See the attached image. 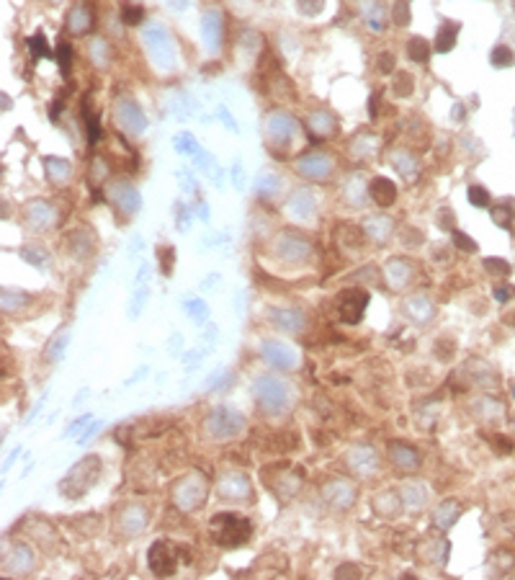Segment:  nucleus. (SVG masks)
Wrapping results in <instances>:
<instances>
[{
	"instance_id": "nucleus-1",
	"label": "nucleus",
	"mask_w": 515,
	"mask_h": 580,
	"mask_svg": "<svg viewBox=\"0 0 515 580\" xmlns=\"http://www.w3.org/2000/svg\"><path fill=\"white\" fill-rule=\"evenodd\" d=\"M253 392H255V403H258L263 415L286 413L294 403L292 384L286 382V379H281V377H273V374L261 377L253 384Z\"/></svg>"
},
{
	"instance_id": "nucleus-2",
	"label": "nucleus",
	"mask_w": 515,
	"mask_h": 580,
	"mask_svg": "<svg viewBox=\"0 0 515 580\" xmlns=\"http://www.w3.org/2000/svg\"><path fill=\"white\" fill-rule=\"evenodd\" d=\"M209 529H212V539L227 550L243 547L253 537V523L243 513H216L209 521Z\"/></svg>"
},
{
	"instance_id": "nucleus-3",
	"label": "nucleus",
	"mask_w": 515,
	"mask_h": 580,
	"mask_svg": "<svg viewBox=\"0 0 515 580\" xmlns=\"http://www.w3.org/2000/svg\"><path fill=\"white\" fill-rule=\"evenodd\" d=\"M98 472H101V459L98 457H85L80 459L72 470L68 472V477L59 482V492L65 498H83L90 485L98 480Z\"/></svg>"
},
{
	"instance_id": "nucleus-4",
	"label": "nucleus",
	"mask_w": 515,
	"mask_h": 580,
	"mask_svg": "<svg viewBox=\"0 0 515 580\" xmlns=\"http://www.w3.org/2000/svg\"><path fill=\"white\" fill-rule=\"evenodd\" d=\"M245 428L243 413H237L232 408H214L204 418V433L212 441H227Z\"/></svg>"
},
{
	"instance_id": "nucleus-5",
	"label": "nucleus",
	"mask_w": 515,
	"mask_h": 580,
	"mask_svg": "<svg viewBox=\"0 0 515 580\" xmlns=\"http://www.w3.org/2000/svg\"><path fill=\"white\" fill-rule=\"evenodd\" d=\"M206 492H209V488H206V480L201 474H185L175 482L173 501L181 511H196V508L204 506Z\"/></svg>"
},
{
	"instance_id": "nucleus-6",
	"label": "nucleus",
	"mask_w": 515,
	"mask_h": 580,
	"mask_svg": "<svg viewBox=\"0 0 515 580\" xmlns=\"http://www.w3.org/2000/svg\"><path fill=\"white\" fill-rule=\"evenodd\" d=\"M369 305V292L366 289H345L335 299V310L343 323L356 325L363 317V310Z\"/></svg>"
},
{
	"instance_id": "nucleus-7",
	"label": "nucleus",
	"mask_w": 515,
	"mask_h": 580,
	"mask_svg": "<svg viewBox=\"0 0 515 580\" xmlns=\"http://www.w3.org/2000/svg\"><path fill=\"white\" fill-rule=\"evenodd\" d=\"M261 354H263V359H265L273 369H279V372H289V369H294V366L299 364L296 351H294L292 346L283 343V341H273V338L271 341H263Z\"/></svg>"
},
{
	"instance_id": "nucleus-8",
	"label": "nucleus",
	"mask_w": 515,
	"mask_h": 580,
	"mask_svg": "<svg viewBox=\"0 0 515 580\" xmlns=\"http://www.w3.org/2000/svg\"><path fill=\"white\" fill-rule=\"evenodd\" d=\"M216 492L224 501H250L253 495V485L243 472H230L216 482Z\"/></svg>"
},
{
	"instance_id": "nucleus-9",
	"label": "nucleus",
	"mask_w": 515,
	"mask_h": 580,
	"mask_svg": "<svg viewBox=\"0 0 515 580\" xmlns=\"http://www.w3.org/2000/svg\"><path fill=\"white\" fill-rule=\"evenodd\" d=\"M147 557H150V570L155 572L157 578H170L178 570V560L173 557V550L168 541H155L147 552Z\"/></svg>"
},
{
	"instance_id": "nucleus-10",
	"label": "nucleus",
	"mask_w": 515,
	"mask_h": 580,
	"mask_svg": "<svg viewBox=\"0 0 515 580\" xmlns=\"http://www.w3.org/2000/svg\"><path fill=\"white\" fill-rule=\"evenodd\" d=\"M322 495L332 508H341V511H345L356 503V488L348 480H330L322 488Z\"/></svg>"
},
{
	"instance_id": "nucleus-11",
	"label": "nucleus",
	"mask_w": 515,
	"mask_h": 580,
	"mask_svg": "<svg viewBox=\"0 0 515 580\" xmlns=\"http://www.w3.org/2000/svg\"><path fill=\"white\" fill-rule=\"evenodd\" d=\"M271 323L286 333H301L307 325V317L301 310H294V307H271Z\"/></svg>"
},
{
	"instance_id": "nucleus-12",
	"label": "nucleus",
	"mask_w": 515,
	"mask_h": 580,
	"mask_svg": "<svg viewBox=\"0 0 515 580\" xmlns=\"http://www.w3.org/2000/svg\"><path fill=\"white\" fill-rule=\"evenodd\" d=\"M145 41H147V47H150V54L155 57L157 65L168 68V65L173 62V47H170V41H168L163 29H150L145 34Z\"/></svg>"
},
{
	"instance_id": "nucleus-13",
	"label": "nucleus",
	"mask_w": 515,
	"mask_h": 580,
	"mask_svg": "<svg viewBox=\"0 0 515 580\" xmlns=\"http://www.w3.org/2000/svg\"><path fill=\"white\" fill-rule=\"evenodd\" d=\"M387 452H389V459L394 462V467L402 470V472H415L420 467V454L412 446H407V443L392 441L387 446Z\"/></svg>"
},
{
	"instance_id": "nucleus-14",
	"label": "nucleus",
	"mask_w": 515,
	"mask_h": 580,
	"mask_svg": "<svg viewBox=\"0 0 515 580\" xmlns=\"http://www.w3.org/2000/svg\"><path fill=\"white\" fill-rule=\"evenodd\" d=\"M294 132H296V124H294L292 117H286V114H273V117L268 119V137H271V142H276V145H289L294 137Z\"/></svg>"
},
{
	"instance_id": "nucleus-15",
	"label": "nucleus",
	"mask_w": 515,
	"mask_h": 580,
	"mask_svg": "<svg viewBox=\"0 0 515 580\" xmlns=\"http://www.w3.org/2000/svg\"><path fill=\"white\" fill-rule=\"evenodd\" d=\"M348 462H350V467H353V472L363 474V477H371V474L376 472V467H379V457H376V452L369 449V446H359V449H353V452L348 454Z\"/></svg>"
},
{
	"instance_id": "nucleus-16",
	"label": "nucleus",
	"mask_w": 515,
	"mask_h": 580,
	"mask_svg": "<svg viewBox=\"0 0 515 580\" xmlns=\"http://www.w3.org/2000/svg\"><path fill=\"white\" fill-rule=\"evenodd\" d=\"M145 523H147V511L142 506H127L121 511V516H119V529H121L124 537L139 534V531L145 529Z\"/></svg>"
},
{
	"instance_id": "nucleus-17",
	"label": "nucleus",
	"mask_w": 515,
	"mask_h": 580,
	"mask_svg": "<svg viewBox=\"0 0 515 580\" xmlns=\"http://www.w3.org/2000/svg\"><path fill=\"white\" fill-rule=\"evenodd\" d=\"M371 197L381 209H387L397 201V186L389 178H374L371 181Z\"/></svg>"
},
{
	"instance_id": "nucleus-18",
	"label": "nucleus",
	"mask_w": 515,
	"mask_h": 580,
	"mask_svg": "<svg viewBox=\"0 0 515 580\" xmlns=\"http://www.w3.org/2000/svg\"><path fill=\"white\" fill-rule=\"evenodd\" d=\"M405 312H407V317H412L415 323H428L430 317L436 315V310H433V305H430L425 297H407L405 299Z\"/></svg>"
},
{
	"instance_id": "nucleus-19",
	"label": "nucleus",
	"mask_w": 515,
	"mask_h": 580,
	"mask_svg": "<svg viewBox=\"0 0 515 580\" xmlns=\"http://www.w3.org/2000/svg\"><path fill=\"white\" fill-rule=\"evenodd\" d=\"M402 506H405L402 495H394V492H379V495L374 498V511L379 513V516H384V519H394V516H399V513H402Z\"/></svg>"
},
{
	"instance_id": "nucleus-20",
	"label": "nucleus",
	"mask_w": 515,
	"mask_h": 580,
	"mask_svg": "<svg viewBox=\"0 0 515 580\" xmlns=\"http://www.w3.org/2000/svg\"><path fill=\"white\" fill-rule=\"evenodd\" d=\"M117 117L129 132H142V129H145V117H142V111H139L132 101H121Z\"/></svg>"
},
{
	"instance_id": "nucleus-21",
	"label": "nucleus",
	"mask_w": 515,
	"mask_h": 580,
	"mask_svg": "<svg viewBox=\"0 0 515 580\" xmlns=\"http://www.w3.org/2000/svg\"><path fill=\"white\" fill-rule=\"evenodd\" d=\"M296 170L304 173V176H310V178H325L327 173H330V160L325 158V155H310V158L299 160Z\"/></svg>"
},
{
	"instance_id": "nucleus-22",
	"label": "nucleus",
	"mask_w": 515,
	"mask_h": 580,
	"mask_svg": "<svg viewBox=\"0 0 515 580\" xmlns=\"http://www.w3.org/2000/svg\"><path fill=\"white\" fill-rule=\"evenodd\" d=\"M201 29H204V37H206L209 50H219V41H222V23H219V13H216V10L204 13Z\"/></svg>"
},
{
	"instance_id": "nucleus-23",
	"label": "nucleus",
	"mask_w": 515,
	"mask_h": 580,
	"mask_svg": "<svg viewBox=\"0 0 515 580\" xmlns=\"http://www.w3.org/2000/svg\"><path fill=\"white\" fill-rule=\"evenodd\" d=\"M458 26L456 21H443V26L438 29V37H436V52H441V54H446V52L454 50V44H456V37H458Z\"/></svg>"
},
{
	"instance_id": "nucleus-24",
	"label": "nucleus",
	"mask_w": 515,
	"mask_h": 580,
	"mask_svg": "<svg viewBox=\"0 0 515 580\" xmlns=\"http://www.w3.org/2000/svg\"><path fill=\"white\" fill-rule=\"evenodd\" d=\"M283 258H292V261H296V258H304L307 253H310V246L304 243V240H299V237L294 235H283L281 237V250H279Z\"/></svg>"
},
{
	"instance_id": "nucleus-25",
	"label": "nucleus",
	"mask_w": 515,
	"mask_h": 580,
	"mask_svg": "<svg viewBox=\"0 0 515 580\" xmlns=\"http://www.w3.org/2000/svg\"><path fill=\"white\" fill-rule=\"evenodd\" d=\"M458 513H461V506H458L456 501H446L443 506H438L436 508V526H441V529H448L451 523H456Z\"/></svg>"
},
{
	"instance_id": "nucleus-26",
	"label": "nucleus",
	"mask_w": 515,
	"mask_h": 580,
	"mask_svg": "<svg viewBox=\"0 0 515 580\" xmlns=\"http://www.w3.org/2000/svg\"><path fill=\"white\" fill-rule=\"evenodd\" d=\"M407 57L412 62H418V65H425L430 59V44L423 37H412L407 41Z\"/></svg>"
},
{
	"instance_id": "nucleus-27",
	"label": "nucleus",
	"mask_w": 515,
	"mask_h": 580,
	"mask_svg": "<svg viewBox=\"0 0 515 580\" xmlns=\"http://www.w3.org/2000/svg\"><path fill=\"white\" fill-rule=\"evenodd\" d=\"M402 501L407 503V506H412V508H418V506H423V503L428 501V495H425V488L423 485H418V482H407L405 488H402Z\"/></svg>"
},
{
	"instance_id": "nucleus-28",
	"label": "nucleus",
	"mask_w": 515,
	"mask_h": 580,
	"mask_svg": "<svg viewBox=\"0 0 515 580\" xmlns=\"http://www.w3.org/2000/svg\"><path fill=\"white\" fill-rule=\"evenodd\" d=\"M13 554H16V557L10 560V570L13 572H29L31 568H34V560H31L34 554H31L29 547H23V544H21V547L13 550Z\"/></svg>"
},
{
	"instance_id": "nucleus-29",
	"label": "nucleus",
	"mask_w": 515,
	"mask_h": 580,
	"mask_svg": "<svg viewBox=\"0 0 515 580\" xmlns=\"http://www.w3.org/2000/svg\"><path fill=\"white\" fill-rule=\"evenodd\" d=\"M387 276H389V284L394 286V289H399V286L407 281V263H402V261H389L387 263Z\"/></svg>"
},
{
	"instance_id": "nucleus-30",
	"label": "nucleus",
	"mask_w": 515,
	"mask_h": 580,
	"mask_svg": "<svg viewBox=\"0 0 515 580\" xmlns=\"http://www.w3.org/2000/svg\"><path fill=\"white\" fill-rule=\"evenodd\" d=\"M292 214H296L299 219H304V217L312 214V207H314V201H312V197L307 194V191H299V194H294L292 199Z\"/></svg>"
},
{
	"instance_id": "nucleus-31",
	"label": "nucleus",
	"mask_w": 515,
	"mask_h": 580,
	"mask_svg": "<svg viewBox=\"0 0 515 580\" xmlns=\"http://www.w3.org/2000/svg\"><path fill=\"white\" fill-rule=\"evenodd\" d=\"M29 302V294H19V292H10V289H3V310L6 312H13Z\"/></svg>"
},
{
	"instance_id": "nucleus-32",
	"label": "nucleus",
	"mask_w": 515,
	"mask_h": 580,
	"mask_svg": "<svg viewBox=\"0 0 515 580\" xmlns=\"http://www.w3.org/2000/svg\"><path fill=\"white\" fill-rule=\"evenodd\" d=\"M29 217L34 219V225H37V230H44V227L49 225V219H52V212H49L47 204H31Z\"/></svg>"
},
{
	"instance_id": "nucleus-33",
	"label": "nucleus",
	"mask_w": 515,
	"mask_h": 580,
	"mask_svg": "<svg viewBox=\"0 0 515 580\" xmlns=\"http://www.w3.org/2000/svg\"><path fill=\"white\" fill-rule=\"evenodd\" d=\"M489 59H492V65H495V68H510V65H513V50L505 47V44H500V47L492 50Z\"/></svg>"
},
{
	"instance_id": "nucleus-34",
	"label": "nucleus",
	"mask_w": 515,
	"mask_h": 580,
	"mask_svg": "<svg viewBox=\"0 0 515 580\" xmlns=\"http://www.w3.org/2000/svg\"><path fill=\"white\" fill-rule=\"evenodd\" d=\"M412 90H415L412 75H410V72H397V75H394V93L402 96V99H407Z\"/></svg>"
},
{
	"instance_id": "nucleus-35",
	"label": "nucleus",
	"mask_w": 515,
	"mask_h": 580,
	"mask_svg": "<svg viewBox=\"0 0 515 580\" xmlns=\"http://www.w3.org/2000/svg\"><path fill=\"white\" fill-rule=\"evenodd\" d=\"M446 552H448L446 541L436 539L433 544H428V547H425V557H428L430 562H446Z\"/></svg>"
},
{
	"instance_id": "nucleus-36",
	"label": "nucleus",
	"mask_w": 515,
	"mask_h": 580,
	"mask_svg": "<svg viewBox=\"0 0 515 580\" xmlns=\"http://www.w3.org/2000/svg\"><path fill=\"white\" fill-rule=\"evenodd\" d=\"M47 170L52 178H57V181H62V178L70 176V166L65 163V160H52L47 158Z\"/></svg>"
},
{
	"instance_id": "nucleus-37",
	"label": "nucleus",
	"mask_w": 515,
	"mask_h": 580,
	"mask_svg": "<svg viewBox=\"0 0 515 580\" xmlns=\"http://www.w3.org/2000/svg\"><path fill=\"white\" fill-rule=\"evenodd\" d=\"M469 201H472V207H487L489 194L485 191V186H469Z\"/></svg>"
},
{
	"instance_id": "nucleus-38",
	"label": "nucleus",
	"mask_w": 515,
	"mask_h": 580,
	"mask_svg": "<svg viewBox=\"0 0 515 580\" xmlns=\"http://www.w3.org/2000/svg\"><path fill=\"white\" fill-rule=\"evenodd\" d=\"M88 26H90V21H88V13H83V10H75V13H70V29L75 31V34H83V31H88Z\"/></svg>"
},
{
	"instance_id": "nucleus-39",
	"label": "nucleus",
	"mask_w": 515,
	"mask_h": 580,
	"mask_svg": "<svg viewBox=\"0 0 515 580\" xmlns=\"http://www.w3.org/2000/svg\"><path fill=\"white\" fill-rule=\"evenodd\" d=\"M68 338H70L68 330H62V333H59L57 338L49 343V359H52V361H57L59 356H62V348L68 346Z\"/></svg>"
},
{
	"instance_id": "nucleus-40",
	"label": "nucleus",
	"mask_w": 515,
	"mask_h": 580,
	"mask_svg": "<svg viewBox=\"0 0 515 580\" xmlns=\"http://www.w3.org/2000/svg\"><path fill=\"white\" fill-rule=\"evenodd\" d=\"M492 219H495L500 227H507L513 222V209L507 207V204H500V207L492 209Z\"/></svg>"
},
{
	"instance_id": "nucleus-41",
	"label": "nucleus",
	"mask_w": 515,
	"mask_h": 580,
	"mask_svg": "<svg viewBox=\"0 0 515 580\" xmlns=\"http://www.w3.org/2000/svg\"><path fill=\"white\" fill-rule=\"evenodd\" d=\"M394 23H399V26H407L410 23L407 0H397V6H394Z\"/></svg>"
},
{
	"instance_id": "nucleus-42",
	"label": "nucleus",
	"mask_w": 515,
	"mask_h": 580,
	"mask_svg": "<svg viewBox=\"0 0 515 580\" xmlns=\"http://www.w3.org/2000/svg\"><path fill=\"white\" fill-rule=\"evenodd\" d=\"M454 246L458 248V250H467V253H474L476 250V243L472 240L469 235H464V232H454Z\"/></svg>"
},
{
	"instance_id": "nucleus-43",
	"label": "nucleus",
	"mask_w": 515,
	"mask_h": 580,
	"mask_svg": "<svg viewBox=\"0 0 515 580\" xmlns=\"http://www.w3.org/2000/svg\"><path fill=\"white\" fill-rule=\"evenodd\" d=\"M485 268H489L492 274H510V263L507 261H503V258H487L485 261Z\"/></svg>"
},
{
	"instance_id": "nucleus-44",
	"label": "nucleus",
	"mask_w": 515,
	"mask_h": 580,
	"mask_svg": "<svg viewBox=\"0 0 515 580\" xmlns=\"http://www.w3.org/2000/svg\"><path fill=\"white\" fill-rule=\"evenodd\" d=\"M188 315L194 317L196 323H204L206 320V315H209V312H206V305L204 302H199V299H196V302H188Z\"/></svg>"
},
{
	"instance_id": "nucleus-45",
	"label": "nucleus",
	"mask_w": 515,
	"mask_h": 580,
	"mask_svg": "<svg viewBox=\"0 0 515 580\" xmlns=\"http://www.w3.org/2000/svg\"><path fill=\"white\" fill-rule=\"evenodd\" d=\"M173 258H175V253H173V248H163L160 250V266H163V274H170L173 271Z\"/></svg>"
},
{
	"instance_id": "nucleus-46",
	"label": "nucleus",
	"mask_w": 515,
	"mask_h": 580,
	"mask_svg": "<svg viewBox=\"0 0 515 580\" xmlns=\"http://www.w3.org/2000/svg\"><path fill=\"white\" fill-rule=\"evenodd\" d=\"M142 16H145V10L139 8V6L124 8V23H142Z\"/></svg>"
},
{
	"instance_id": "nucleus-47",
	"label": "nucleus",
	"mask_w": 515,
	"mask_h": 580,
	"mask_svg": "<svg viewBox=\"0 0 515 580\" xmlns=\"http://www.w3.org/2000/svg\"><path fill=\"white\" fill-rule=\"evenodd\" d=\"M29 50L37 54V57H41V54H49V50H47V41H44V37L41 34H37L34 39H29Z\"/></svg>"
},
{
	"instance_id": "nucleus-48",
	"label": "nucleus",
	"mask_w": 515,
	"mask_h": 580,
	"mask_svg": "<svg viewBox=\"0 0 515 580\" xmlns=\"http://www.w3.org/2000/svg\"><path fill=\"white\" fill-rule=\"evenodd\" d=\"M376 68H379L381 75H387V72H392V70H394V57H392L389 52L379 54V59H376Z\"/></svg>"
},
{
	"instance_id": "nucleus-49",
	"label": "nucleus",
	"mask_w": 515,
	"mask_h": 580,
	"mask_svg": "<svg viewBox=\"0 0 515 580\" xmlns=\"http://www.w3.org/2000/svg\"><path fill=\"white\" fill-rule=\"evenodd\" d=\"M70 57H72V50H70L68 44H59V47H57V59H59V65H62V72H68Z\"/></svg>"
},
{
	"instance_id": "nucleus-50",
	"label": "nucleus",
	"mask_w": 515,
	"mask_h": 580,
	"mask_svg": "<svg viewBox=\"0 0 515 580\" xmlns=\"http://www.w3.org/2000/svg\"><path fill=\"white\" fill-rule=\"evenodd\" d=\"M495 297L500 299V302H507V299H513V297H515V286L500 284V286L495 289Z\"/></svg>"
},
{
	"instance_id": "nucleus-51",
	"label": "nucleus",
	"mask_w": 515,
	"mask_h": 580,
	"mask_svg": "<svg viewBox=\"0 0 515 580\" xmlns=\"http://www.w3.org/2000/svg\"><path fill=\"white\" fill-rule=\"evenodd\" d=\"M335 575H338V578H359L361 570L356 568V565H343V568L335 570Z\"/></svg>"
},
{
	"instance_id": "nucleus-52",
	"label": "nucleus",
	"mask_w": 515,
	"mask_h": 580,
	"mask_svg": "<svg viewBox=\"0 0 515 580\" xmlns=\"http://www.w3.org/2000/svg\"><path fill=\"white\" fill-rule=\"evenodd\" d=\"M376 108H379V96H371V117L376 119Z\"/></svg>"
},
{
	"instance_id": "nucleus-53",
	"label": "nucleus",
	"mask_w": 515,
	"mask_h": 580,
	"mask_svg": "<svg viewBox=\"0 0 515 580\" xmlns=\"http://www.w3.org/2000/svg\"><path fill=\"white\" fill-rule=\"evenodd\" d=\"M168 3H170L173 8H183V6H185V3H188V0H168Z\"/></svg>"
}]
</instances>
